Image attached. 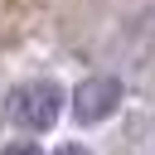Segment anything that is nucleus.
I'll return each instance as SVG.
<instances>
[{"label": "nucleus", "instance_id": "20e7f679", "mask_svg": "<svg viewBox=\"0 0 155 155\" xmlns=\"http://www.w3.org/2000/svg\"><path fill=\"white\" fill-rule=\"evenodd\" d=\"M58 155H87V150H82V145H63Z\"/></svg>", "mask_w": 155, "mask_h": 155}, {"label": "nucleus", "instance_id": "f03ea898", "mask_svg": "<svg viewBox=\"0 0 155 155\" xmlns=\"http://www.w3.org/2000/svg\"><path fill=\"white\" fill-rule=\"evenodd\" d=\"M116 107H121V82H116L111 73L82 78V82L73 87V116H78L82 126H97V121H107Z\"/></svg>", "mask_w": 155, "mask_h": 155}, {"label": "nucleus", "instance_id": "f257e3e1", "mask_svg": "<svg viewBox=\"0 0 155 155\" xmlns=\"http://www.w3.org/2000/svg\"><path fill=\"white\" fill-rule=\"evenodd\" d=\"M58 111H63V87L48 78H29V82L10 87V97H5V116L24 131H48L58 121Z\"/></svg>", "mask_w": 155, "mask_h": 155}, {"label": "nucleus", "instance_id": "7ed1b4c3", "mask_svg": "<svg viewBox=\"0 0 155 155\" xmlns=\"http://www.w3.org/2000/svg\"><path fill=\"white\" fill-rule=\"evenodd\" d=\"M0 155H39V145H34V140H15V145H5Z\"/></svg>", "mask_w": 155, "mask_h": 155}]
</instances>
